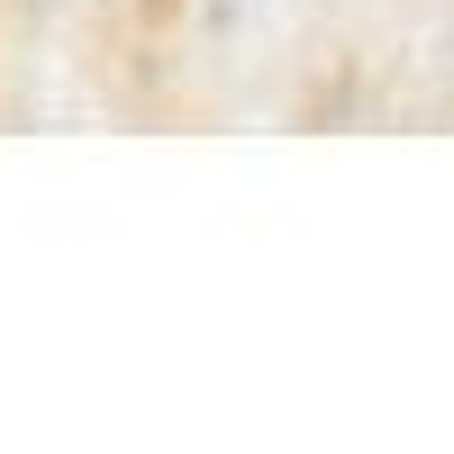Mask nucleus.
<instances>
[{
  "label": "nucleus",
  "instance_id": "1",
  "mask_svg": "<svg viewBox=\"0 0 454 454\" xmlns=\"http://www.w3.org/2000/svg\"><path fill=\"white\" fill-rule=\"evenodd\" d=\"M192 0H0V36L55 55H155Z\"/></svg>",
  "mask_w": 454,
  "mask_h": 454
},
{
  "label": "nucleus",
  "instance_id": "2",
  "mask_svg": "<svg viewBox=\"0 0 454 454\" xmlns=\"http://www.w3.org/2000/svg\"><path fill=\"white\" fill-rule=\"evenodd\" d=\"M0 55H10V36H0Z\"/></svg>",
  "mask_w": 454,
  "mask_h": 454
}]
</instances>
